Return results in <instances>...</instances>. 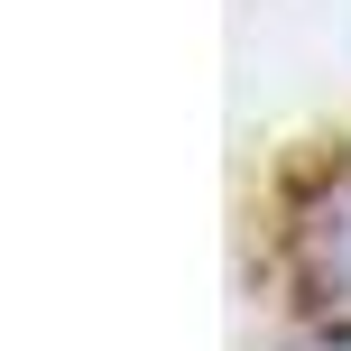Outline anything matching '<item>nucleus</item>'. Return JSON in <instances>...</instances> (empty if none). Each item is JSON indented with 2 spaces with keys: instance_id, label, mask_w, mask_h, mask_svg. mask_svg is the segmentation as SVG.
<instances>
[{
  "instance_id": "nucleus-1",
  "label": "nucleus",
  "mask_w": 351,
  "mask_h": 351,
  "mask_svg": "<svg viewBox=\"0 0 351 351\" xmlns=\"http://www.w3.org/2000/svg\"><path fill=\"white\" fill-rule=\"evenodd\" d=\"M296 278H305V296H315L324 315L351 324V167L315 194V213L296 222Z\"/></svg>"
}]
</instances>
